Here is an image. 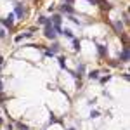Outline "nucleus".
Masks as SVG:
<instances>
[{
  "label": "nucleus",
  "instance_id": "f03ea898",
  "mask_svg": "<svg viewBox=\"0 0 130 130\" xmlns=\"http://www.w3.org/2000/svg\"><path fill=\"white\" fill-rule=\"evenodd\" d=\"M130 57V52H128V47H125V49L121 50V54H120V61H123V62H127Z\"/></svg>",
  "mask_w": 130,
  "mask_h": 130
},
{
  "label": "nucleus",
  "instance_id": "423d86ee",
  "mask_svg": "<svg viewBox=\"0 0 130 130\" xmlns=\"http://www.w3.org/2000/svg\"><path fill=\"white\" fill-rule=\"evenodd\" d=\"M97 47H99V54H101V56H102V57H104V56L108 54V49H106L104 45H97Z\"/></svg>",
  "mask_w": 130,
  "mask_h": 130
},
{
  "label": "nucleus",
  "instance_id": "9b49d317",
  "mask_svg": "<svg viewBox=\"0 0 130 130\" xmlns=\"http://www.w3.org/2000/svg\"><path fill=\"white\" fill-rule=\"evenodd\" d=\"M73 45H75V49H76V50L80 49V42H78V40H75V38H73Z\"/></svg>",
  "mask_w": 130,
  "mask_h": 130
},
{
  "label": "nucleus",
  "instance_id": "4468645a",
  "mask_svg": "<svg viewBox=\"0 0 130 130\" xmlns=\"http://www.w3.org/2000/svg\"><path fill=\"white\" fill-rule=\"evenodd\" d=\"M90 116H92V118H97V116H99V113H97V111H92V113H90Z\"/></svg>",
  "mask_w": 130,
  "mask_h": 130
},
{
  "label": "nucleus",
  "instance_id": "1a4fd4ad",
  "mask_svg": "<svg viewBox=\"0 0 130 130\" xmlns=\"http://www.w3.org/2000/svg\"><path fill=\"white\" fill-rule=\"evenodd\" d=\"M89 78H94V80H97V78H99V71H92V73L89 75Z\"/></svg>",
  "mask_w": 130,
  "mask_h": 130
},
{
  "label": "nucleus",
  "instance_id": "f257e3e1",
  "mask_svg": "<svg viewBox=\"0 0 130 130\" xmlns=\"http://www.w3.org/2000/svg\"><path fill=\"white\" fill-rule=\"evenodd\" d=\"M43 35H45V37H47V38H49V40H54V38H56V35H57V33H56V30H54V26H52V23H47V24H45V33H43Z\"/></svg>",
  "mask_w": 130,
  "mask_h": 130
},
{
  "label": "nucleus",
  "instance_id": "9d476101",
  "mask_svg": "<svg viewBox=\"0 0 130 130\" xmlns=\"http://www.w3.org/2000/svg\"><path fill=\"white\" fill-rule=\"evenodd\" d=\"M59 66L66 70V62H64V57H59Z\"/></svg>",
  "mask_w": 130,
  "mask_h": 130
},
{
  "label": "nucleus",
  "instance_id": "ddd939ff",
  "mask_svg": "<svg viewBox=\"0 0 130 130\" xmlns=\"http://www.w3.org/2000/svg\"><path fill=\"white\" fill-rule=\"evenodd\" d=\"M109 78H111V76L108 75V76H104V78H101V82H102V83H106V82H109Z\"/></svg>",
  "mask_w": 130,
  "mask_h": 130
},
{
  "label": "nucleus",
  "instance_id": "0eeeda50",
  "mask_svg": "<svg viewBox=\"0 0 130 130\" xmlns=\"http://www.w3.org/2000/svg\"><path fill=\"white\" fill-rule=\"evenodd\" d=\"M115 30L118 31V33H121V30H123V24H121L120 21H116V23H115Z\"/></svg>",
  "mask_w": 130,
  "mask_h": 130
},
{
  "label": "nucleus",
  "instance_id": "7ed1b4c3",
  "mask_svg": "<svg viewBox=\"0 0 130 130\" xmlns=\"http://www.w3.org/2000/svg\"><path fill=\"white\" fill-rule=\"evenodd\" d=\"M2 23H4V26L10 28V26H12V23H14V14H9V18H7V19H4Z\"/></svg>",
  "mask_w": 130,
  "mask_h": 130
},
{
  "label": "nucleus",
  "instance_id": "39448f33",
  "mask_svg": "<svg viewBox=\"0 0 130 130\" xmlns=\"http://www.w3.org/2000/svg\"><path fill=\"white\" fill-rule=\"evenodd\" d=\"M61 10H62V12H70V14H73V12H75V10H73V9L70 7V4H66V5H62V7H61Z\"/></svg>",
  "mask_w": 130,
  "mask_h": 130
},
{
  "label": "nucleus",
  "instance_id": "2eb2a0df",
  "mask_svg": "<svg viewBox=\"0 0 130 130\" xmlns=\"http://www.w3.org/2000/svg\"><path fill=\"white\" fill-rule=\"evenodd\" d=\"M4 35H5V31H4V30H0V38H4Z\"/></svg>",
  "mask_w": 130,
  "mask_h": 130
},
{
  "label": "nucleus",
  "instance_id": "f8f14e48",
  "mask_svg": "<svg viewBox=\"0 0 130 130\" xmlns=\"http://www.w3.org/2000/svg\"><path fill=\"white\" fill-rule=\"evenodd\" d=\"M18 127H19V130H30V128H28V127H26V125H23V123H19Z\"/></svg>",
  "mask_w": 130,
  "mask_h": 130
},
{
  "label": "nucleus",
  "instance_id": "f3484780",
  "mask_svg": "<svg viewBox=\"0 0 130 130\" xmlns=\"http://www.w3.org/2000/svg\"><path fill=\"white\" fill-rule=\"evenodd\" d=\"M70 130H75V128H70Z\"/></svg>",
  "mask_w": 130,
  "mask_h": 130
},
{
  "label": "nucleus",
  "instance_id": "20e7f679",
  "mask_svg": "<svg viewBox=\"0 0 130 130\" xmlns=\"http://www.w3.org/2000/svg\"><path fill=\"white\" fill-rule=\"evenodd\" d=\"M23 14H24L23 5H16V16H18V18H23Z\"/></svg>",
  "mask_w": 130,
  "mask_h": 130
},
{
  "label": "nucleus",
  "instance_id": "dca6fc26",
  "mask_svg": "<svg viewBox=\"0 0 130 130\" xmlns=\"http://www.w3.org/2000/svg\"><path fill=\"white\" fill-rule=\"evenodd\" d=\"M0 125H2V118H0Z\"/></svg>",
  "mask_w": 130,
  "mask_h": 130
},
{
  "label": "nucleus",
  "instance_id": "6e6552de",
  "mask_svg": "<svg viewBox=\"0 0 130 130\" xmlns=\"http://www.w3.org/2000/svg\"><path fill=\"white\" fill-rule=\"evenodd\" d=\"M61 33H62L64 37H68V38H73V33H71V30H62Z\"/></svg>",
  "mask_w": 130,
  "mask_h": 130
}]
</instances>
